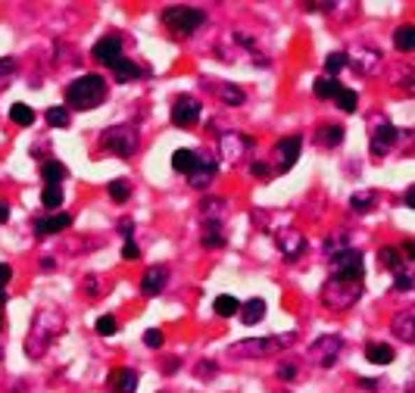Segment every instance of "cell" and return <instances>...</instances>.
Here are the masks:
<instances>
[{
  "label": "cell",
  "instance_id": "cell-1",
  "mask_svg": "<svg viewBox=\"0 0 415 393\" xmlns=\"http://www.w3.org/2000/svg\"><path fill=\"white\" fill-rule=\"evenodd\" d=\"M63 328H66V316L57 306L38 309L35 322H31V328H29V337H25V356L44 359L47 353H50V346L57 343V337L63 334Z\"/></svg>",
  "mask_w": 415,
  "mask_h": 393
},
{
  "label": "cell",
  "instance_id": "cell-2",
  "mask_svg": "<svg viewBox=\"0 0 415 393\" xmlns=\"http://www.w3.org/2000/svg\"><path fill=\"white\" fill-rule=\"evenodd\" d=\"M293 343H297L293 331H287V334H272V337H247V341H238L228 346V359H238V362L265 359V356H272V353H281Z\"/></svg>",
  "mask_w": 415,
  "mask_h": 393
},
{
  "label": "cell",
  "instance_id": "cell-3",
  "mask_svg": "<svg viewBox=\"0 0 415 393\" xmlns=\"http://www.w3.org/2000/svg\"><path fill=\"white\" fill-rule=\"evenodd\" d=\"M110 94V88H106V82L100 75H82L75 78V82L66 88V110H78V112H88L94 106H100Z\"/></svg>",
  "mask_w": 415,
  "mask_h": 393
},
{
  "label": "cell",
  "instance_id": "cell-4",
  "mask_svg": "<svg viewBox=\"0 0 415 393\" xmlns=\"http://www.w3.org/2000/svg\"><path fill=\"white\" fill-rule=\"evenodd\" d=\"M100 147L119 159H131L140 147V135L135 125H112V128H106L100 135Z\"/></svg>",
  "mask_w": 415,
  "mask_h": 393
},
{
  "label": "cell",
  "instance_id": "cell-5",
  "mask_svg": "<svg viewBox=\"0 0 415 393\" xmlns=\"http://www.w3.org/2000/svg\"><path fill=\"white\" fill-rule=\"evenodd\" d=\"M363 297V281H344V278H328L322 288V303L328 309H350Z\"/></svg>",
  "mask_w": 415,
  "mask_h": 393
},
{
  "label": "cell",
  "instance_id": "cell-6",
  "mask_svg": "<svg viewBox=\"0 0 415 393\" xmlns=\"http://www.w3.org/2000/svg\"><path fill=\"white\" fill-rule=\"evenodd\" d=\"M203 22H206V16H203V10H197V6H169V10L163 13V25L178 38L194 35Z\"/></svg>",
  "mask_w": 415,
  "mask_h": 393
},
{
  "label": "cell",
  "instance_id": "cell-7",
  "mask_svg": "<svg viewBox=\"0 0 415 393\" xmlns=\"http://www.w3.org/2000/svg\"><path fill=\"white\" fill-rule=\"evenodd\" d=\"M328 265H331V278H344V281H363L365 278V262L363 253L347 246V250L328 256Z\"/></svg>",
  "mask_w": 415,
  "mask_h": 393
},
{
  "label": "cell",
  "instance_id": "cell-8",
  "mask_svg": "<svg viewBox=\"0 0 415 393\" xmlns=\"http://www.w3.org/2000/svg\"><path fill=\"white\" fill-rule=\"evenodd\" d=\"M340 346H344V341H340L337 334H325V337H319L310 350H306V359H310L312 365L331 369V365L337 362V356H340Z\"/></svg>",
  "mask_w": 415,
  "mask_h": 393
},
{
  "label": "cell",
  "instance_id": "cell-9",
  "mask_svg": "<svg viewBox=\"0 0 415 393\" xmlns=\"http://www.w3.org/2000/svg\"><path fill=\"white\" fill-rule=\"evenodd\" d=\"M250 138L240 135V131H225L222 138H219V156L228 159V163H238V159L247 156V150H250Z\"/></svg>",
  "mask_w": 415,
  "mask_h": 393
},
{
  "label": "cell",
  "instance_id": "cell-10",
  "mask_svg": "<svg viewBox=\"0 0 415 393\" xmlns=\"http://www.w3.org/2000/svg\"><path fill=\"white\" fill-rule=\"evenodd\" d=\"M200 119V103L194 97H178L175 103H172V122L178 125V128H194Z\"/></svg>",
  "mask_w": 415,
  "mask_h": 393
},
{
  "label": "cell",
  "instance_id": "cell-11",
  "mask_svg": "<svg viewBox=\"0 0 415 393\" xmlns=\"http://www.w3.org/2000/svg\"><path fill=\"white\" fill-rule=\"evenodd\" d=\"M275 244H278L281 256H284L287 262H297V259L306 253V237L300 235V231H293V228H287V231H281V235H275Z\"/></svg>",
  "mask_w": 415,
  "mask_h": 393
},
{
  "label": "cell",
  "instance_id": "cell-12",
  "mask_svg": "<svg viewBox=\"0 0 415 393\" xmlns=\"http://www.w3.org/2000/svg\"><path fill=\"white\" fill-rule=\"evenodd\" d=\"M94 59L97 63H103V66H110V63H116L119 57H122V38L119 35H103L97 44H94Z\"/></svg>",
  "mask_w": 415,
  "mask_h": 393
},
{
  "label": "cell",
  "instance_id": "cell-13",
  "mask_svg": "<svg viewBox=\"0 0 415 393\" xmlns=\"http://www.w3.org/2000/svg\"><path fill=\"white\" fill-rule=\"evenodd\" d=\"M347 66H353V69L372 75V72H378V66H381V50H374V47H356L350 57H347Z\"/></svg>",
  "mask_w": 415,
  "mask_h": 393
},
{
  "label": "cell",
  "instance_id": "cell-14",
  "mask_svg": "<svg viewBox=\"0 0 415 393\" xmlns=\"http://www.w3.org/2000/svg\"><path fill=\"white\" fill-rule=\"evenodd\" d=\"M166 284H169V269H166V265H153V269H147L144 278H140V294L156 297V294H163Z\"/></svg>",
  "mask_w": 415,
  "mask_h": 393
},
{
  "label": "cell",
  "instance_id": "cell-15",
  "mask_svg": "<svg viewBox=\"0 0 415 393\" xmlns=\"http://www.w3.org/2000/svg\"><path fill=\"white\" fill-rule=\"evenodd\" d=\"M397 138H400V131L393 128V125L381 122L378 128L372 131V153H374V156H387V153H391V147L397 144Z\"/></svg>",
  "mask_w": 415,
  "mask_h": 393
},
{
  "label": "cell",
  "instance_id": "cell-16",
  "mask_svg": "<svg viewBox=\"0 0 415 393\" xmlns=\"http://www.w3.org/2000/svg\"><path fill=\"white\" fill-rule=\"evenodd\" d=\"M216 159H210V156H200L197 153V165L191 169V175H187V184L191 188H206V184L212 181V175H216Z\"/></svg>",
  "mask_w": 415,
  "mask_h": 393
},
{
  "label": "cell",
  "instance_id": "cell-17",
  "mask_svg": "<svg viewBox=\"0 0 415 393\" xmlns=\"http://www.w3.org/2000/svg\"><path fill=\"white\" fill-rule=\"evenodd\" d=\"M275 156L281 159L278 172H287V169H293V163H297V159H300V138H297V135H291V138H281V141H278V147H275Z\"/></svg>",
  "mask_w": 415,
  "mask_h": 393
},
{
  "label": "cell",
  "instance_id": "cell-18",
  "mask_svg": "<svg viewBox=\"0 0 415 393\" xmlns=\"http://www.w3.org/2000/svg\"><path fill=\"white\" fill-rule=\"evenodd\" d=\"M110 390L112 393H135L138 390V371L135 369H112L110 371Z\"/></svg>",
  "mask_w": 415,
  "mask_h": 393
},
{
  "label": "cell",
  "instance_id": "cell-19",
  "mask_svg": "<svg viewBox=\"0 0 415 393\" xmlns=\"http://www.w3.org/2000/svg\"><path fill=\"white\" fill-rule=\"evenodd\" d=\"M391 331L400 337L403 343H412L415 341V312L406 309V312H397L391 318Z\"/></svg>",
  "mask_w": 415,
  "mask_h": 393
},
{
  "label": "cell",
  "instance_id": "cell-20",
  "mask_svg": "<svg viewBox=\"0 0 415 393\" xmlns=\"http://www.w3.org/2000/svg\"><path fill=\"white\" fill-rule=\"evenodd\" d=\"M72 225V218L66 212H57V216H47V218H38L35 222V235L38 237H50V235H59Z\"/></svg>",
  "mask_w": 415,
  "mask_h": 393
},
{
  "label": "cell",
  "instance_id": "cell-21",
  "mask_svg": "<svg viewBox=\"0 0 415 393\" xmlns=\"http://www.w3.org/2000/svg\"><path fill=\"white\" fill-rule=\"evenodd\" d=\"M200 241L203 246H210V250H219V246H225V228L222 222H216V218H203V231H200Z\"/></svg>",
  "mask_w": 415,
  "mask_h": 393
},
{
  "label": "cell",
  "instance_id": "cell-22",
  "mask_svg": "<svg viewBox=\"0 0 415 393\" xmlns=\"http://www.w3.org/2000/svg\"><path fill=\"white\" fill-rule=\"evenodd\" d=\"M238 316H240V322L244 325H259L265 318V299H259V297H253V299H247L244 306L238 309Z\"/></svg>",
  "mask_w": 415,
  "mask_h": 393
},
{
  "label": "cell",
  "instance_id": "cell-23",
  "mask_svg": "<svg viewBox=\"0 0 415 393\" xmlns=\"http://www.w3.org/2000/svg\"><path fill=\"white\" fill-rule=\"evenodd\" d=\"M110 69L116 72L119 82H131V78H140V75H144V69H140L135 59H125V57H119L116 63H110Z\"/></svg>",
  "mask_w": 415,
  "mask_h": 393
},
{
  "label": "cell",
  "instance_id": "cell-24",
  "mask_svg": "<svg viewBox=\"0 0 415 393\" xmlns=\"http://www.w3.org/2000/svg\"><path fill=\"white\" fill-rule=\"evenodd\" d=\"M212 91H216V97L222 100V103H228V106H240L244 103V91L240 88H234V84H225V82H216V84H210Z\"/></svg>",
  "mask_w": 415,
  "mask_h": 393
},
{
  "label": "cell",
  "instance_id": "cell-25",
  "mask_svg": "<svg viewBox=\"0 0 415 393\" xmlns=\"http://www.w3.org/2000/svg\"><path fill=\"white\" fill-rule=\"evenodd\" d=\"M316 141L322 147H337V144H344V128L340 125H319Z\"/></svg>",
  "mask_w": 415,
  "mask_h": 393
},
{
  "label": "cell",
  "instance_id": "cell-26",
  "mask_svg": "<svg viewBox=\"0 0 415 393\" xmlns=\"http://www.w3.org/2000/svg\"><path fill=\"white\" fill-rule=\"evenodd\" d=\"M365 359H369L372 365H391L393 362V346H387V343H369V346H365Z\"/></svg>",
  "mask_w": 415,
  "mask_h": 393
},
{
  "label": "cell",
  "instance_id": "cell-27",
  "mask_svg": "<svg viewBox=\"0 0 415 393\" xmlns=\"http://www.w3.org/2000/svg\"><path fill=\"white\" fill-rule=\"evenodd\" d=\"M374 206H378V194L374 191H359V194L350 197V209L359 212V216H365V212H372Z\"/></svg>",
  "mask_w": 415,
  "mask_h": 393
},
{
  "label": "cell",
  "instance_id": "cell-28",
  "mask_svg": "<svg viewBox=\"0 0 415 393\" xmlns=\"http://www.w3.org/2000/svg\"><path fill=\"white\" fill-rule=\"evenodd\" d=\"M194 165H197V153H194V150H175V153H172V169H175V172L191 175Z\"/></svg>",
  "mask_w": 415,
  "mask_h": 393
},
{
  "label": "cell",
  "instance_id": "cell-29",
  "mask_svg": "<svg viewBox=\"0 0 415 393\" xmlns=\"http://www.w3.org/2000/svg\"><path fill=\"white\" fill-rule=\"evenodd\" d=\"M66 175H69V172H66V165L57 163V159H47V163L41 165V178H44L47 184H59Z\"/></svg>",
  "mask_w": 415,
  "mask_h": 393
},
{
  "label": "cell",
  "instance_id": "cell-30",
  "mask_svg": "<svg viewBox=\"0 0 415 393\" xmlns=\"http://www.w3.org/2000/svg\"><path fill=\"white\" fill-rule=\"evenodd\" d=\"M212 309H216V316H219V318H231V316H238L240 303H238V299H234L231 294H222V297H216Z\"/></svg>",
  "mask_w": 415,
  "mask_h": 393
},
{
  "label": "cell",
  "instance_id": "cell-31",
  "mask_svg": "<svg viewBox=\"0 0 415 393\" xmlns=\"http://www.w3.org/2000/svg\"><path fill=\"white\" fill-rule=\"evenodd\" d=\"M334 103H337V110H340V112H356L359 94H356V91H350V88H340L337 94H334Z\"/></svg>",
  "mask_w": 415,
  "mask_h": 393
},
{
  "label": "cell",
  "instance_id": "cell-32",
  "mask_svg": "<svg viewBox=\"0 0 415 393\" xmlns=\"http://www.w3.org/2000/svg\"><path fill=\"white\" fill-rule=\"evenodd\" d=\"M47 125H50V128H69L72 125L69 110H66V106H50V110H47Z\"/></svg>",
  "mask_w": 415,
  "mask_h": 393
},
{
  "label": "cell",
  "instance_id": "cell-33",
  "mask_svg": "<svg viewBox=\"0 0 415 393\" xmlns=\"http://www.w3.org/2000/svg\"><path fill=\"white\" fill-rule=\"evenodd\" d=\"M10 119L16 125H22V128H29V125L35 122V110H31V106H25V103H13L10 106Z\"/></svg>",
  "mask_w": 415,
  "mask_h": 393
},
{
  "label": "cell",
  "instance_id": "cell-34",
  "mask_svg": "<svg viewBox=\"0 0 415 393\" xmlns=\"http://www.w3.org/2000/svg\"><path fill=\"white\" fill-rule=\"evenodd\" d=\"M337 91H340V84L334 82V78H316V84H312V94L319 100H334Z\"/></svg>",
  "mask_w": 415,
  "mask_h": 393
},
{
  "label": "cell",
  "instance_id": "cell-35",
  "mask_svg": "<svg viewBox=\"0 0 415 393\" xmlns=\"http://www.w3.org/2000/svg\"><path fill=\"white\" fill-rule=\"evenodd\" d=\"M41 203H44V209H59L63 206V188L59 184H47L41 191Z\"/></svg>",
  "mask_w": 415,
  "mask_h": 393
},
{
  "label": "cell",
  "instance_id": "cell-36",
  "mask_svg": "<svg viewBox=\"0 0 415 393\" xmlns=\"http://www.w3.org/2000/svg\"><path fill=\"white\" fill-rule=\"evenodd\" d=\"M228 209V206H225V200H203V203H200V212H203V218H216V222H222V212Z\"/></svg>",
  "mask_w": 415,
  "mask_h": 393
},
{
  "label": "cell",
  "instance_id": "cell-37",
  "mask_svg": "<svg viewBox=\"0 0 415 393\" xmlns=\"http://www.w3.org/2000/svg\"><path fill=\"white\" fill-rule=\"evenodd\" d=\"M412 35H415V31H412V25H403V29H397V31H393V44H397V50H403V53H409L412 50Z\"/></svg>",
  "mask_w": 415,
  "mask_h": 393
},
{
  "label": "cell",
  "instance_id": "cell-38",
  "mask_svg": "<svg viewBox=\"0 0 415 393\" xmlns=\"http://www.w3.org/2000/svg\"><path fill=\"white\" fill-rule=\"evenodd\" d=\"M110 197H112V203H125L129 200V194H131V184L129 181H122V178H116V181H110Z\"/></svg>",
  "mask_w": 415,
  "mask_h": 393
},
{
  "label": "cell",
  "instance_id": "cell-39",
  "mask_svg": "<svg viewBox=\"0 0 415 393\" xmlns=\"http://www.w3.org/2000/svg\"><path fill=\"white\" fill-rule=\"evenodd\" d=\"M400 256H403L400 246H384V250H381V265H384V269H400Z\"/></svg>",
  "mask_w": 415,
  "mask_h": 393
},
{
  "label": "cell",
  "instance_id": "cell-40",
  "mask_svg": "<svg viewBox=\"0 0 415 393\" xmlns=\"http://www.w3.org/2000/svg\"><path fill=\"white\" fill-rule=\"evenodd\" d=\"M347 246H350V237H347L344 231H337L334 237H328V241H325V253H328V256H334V253L347 250Z\"/></svg>",
  "mask_w": 415,
  "mask_h": 393
},
{
  "label": "cell",
  "instance_id": "cell-41",
  "mask_svg": "<svg viewBox=\"0 0 415 393\" xmlns=\"http://www.w3.org/2000/svg\"><path fill=\"white\" fill-rule=\"evenodd\" d=\"M106 290H110V284L100 281L97 275H88V278H85V294H88V297H103Z\"/></svg>",
  "mask_w": 415,
  "mask_h": 393
},
{
  "label": "cell",
  "instance_id": "cell-42",
  "mask_svg": "<svg viewBox=\"0 0 415 393\" xmlns=\"http://www.w3.org/2000/svg\"><path fill=\"white\" fill-rule=\"evenodd\" d=\"M94 328H97V334L110 337V334H116V328H119V325H116V318H112V316H100Z\"/></svg>",
  "mask_w": 415,
  "mask_h": 393
},
{
  "label": "cell",
  "instance_id": "cell-43",
  "mask_svg": "<svg viewBox=\"0 0 415 393\" xmlns=\"http://www.w3.org/2000/svg\"><path fill=\"white\" fill-rule=\"evenodd\" d=\"M325 69H328V72L347 69V53H328V57H325Z\"/></svg>",
  "mask_w": 415,
  "mask_h": 393
},
{
  "label": "cell",
  "instance_id": "cell-44",
  "mask_svg": "<svg viewBox=\"0 0 415 393\" xmlns=\"http://www.w3.org/2000/svg\"><path fill=\"white\" fill-rule=\"evenodd\" d=\"M13 75H16V59H13V57H0V84L10 82Z\"/></svg>",
  "mask_w": 415,
  "mask_h": 393
},
{
  "label": "cell",
  "instance_id": "cell-45",
  "mask_svg": "<svg viewBox=\"0 0 415 393\" xmlns=\"http://www.w3.org/2000/svg\"><path fill=\"white\" fill-rule=\"evenodd\" d=\"M163 341H166V337H163V331H159V328H150V331L144 334V343L150 346V350H159V346H163Z\"/></svg>",
  "mask_w": 415,
  "mask_h": 393
},
{
  "label": "cell",
  "instance_id": "cell-46",
  "mask_svg": "<svg viewBox=\"0 0 415 393\" xmlns=\"http://www.w3.org/2000/svg\"><path fill=\"white\" fill-rule=\"evenodd\" d=\"M138 256H140L138 244H135V241H125V244H122V259H125V262H131V259H138Z\"/></svg>",
  "mask_w": 415,
  "mask_h": 393
},
{
  "label": "cell",
  "instance_id": "cell-47",
  "mask_svg": "<svg viewBox=\"0 0 415 393\" xmlns=\"http://www.w3.org/2000/svg\"><path fill=\"white\" fill-rule=\"evenodd\" d=\"M393 288H397V290H406V294H409V290H412V275H409V272H400V275H397V284H393Z\"/></svg>",
  "mask_w": 415,
  "mask_h": 393
},
{
  "label": "cell",
  "instance_id": "cell-48",
  "mask_svg": "<svg viewBox=\"0 0 415 393\" xmlns=\"http://www.w3.org/2000/svg\"><path fill=\"white\" fill-rule=\"evenodd\" d=\"M119 231H122L125 241H131V231H135V222L131 218H119Z\"/></svg>",
  "mask_w": 415,
  "mask_h": 393
},
{
  "label": "cell",
  "instance_id": "cell-49",
  "mask_svg": "<svg viewBox=\"0 0 415 393\" xmlns=\"http://www.w3.org/2000/svg\"><path fill=\"white\" fill-rule=\"evenodd\" d=\"M212 375H216V365L212 362H200L197 365V378H212Z\"/></svg>",
  "mask_w": 415,
  "mask_h": 393
},
{
  "label": "cell",
  "instance_id": "cell-50",
  "mask_svg": "<svg viewBox=\"0 0 415 393\" xmlns=\"http://www.w3.org/2000/svg\"><path fill=\"white\" fill-rule=\"evenodd\" d=\"M293 375H297V365H291V362L281 365V369H278V378H281V381H291Z\"/></svg>",
  "mask_w": 415,
  "mask_h": 393
},
{
  "label": "cell",
  "instance_id": "cell-51",
  "mask_svg": "<svg viewBox=\"0 0 415 393\" xmlns=\"http://www.w3.org/2000/svg\"><path fill=\"white\" fill-rule=\"evenodd\" d=\"M10 278H13V269L6 262H0V288H3V284H10Z\"/></svg>",
  "mask_w": 415,
  "mask_h": 393
},
{
  "label": "cell",
  "instance_id": "cell-52",
  "mask_svg": "<svg viewBox=\"0 0 415 393\" xmlns=\"http://www.w3.org/2000/svg\"><path fill=\"white\" fill-rule=\"evenodd\" d=\"M334 3H303V10L306 13H325V10H331Z\"/></svg>",
  "mask_w": 415,
  "mask_h": 393
},
{
  "label": "cell",
  "instance_id": "cell-53",
  "mask_svg": "<svg viewBox=\"0 0 415 393\" xmlns=\"http://www.w3.org/2000/svg\"><path fill=\"white\" fill-rule=\"evenodd\" d=\"M3 222H10V203L0 200V225H3Z\"/></svg>",
  "mask_w": 415,
  "mask_h": 393
},
{
  "label": "cell",
  "instance_id": "cell-54",
  "mask_svg": "<svg viewBox=\"0 0 415 393\" xmlns=\"http://www.w3.org/2000/svg\"><path fill=\"white\" fill-rule=\"evenodd\" d=\"M253 175H256V178H265V175H269V165H263V163H253Z\"/></svg>",
  "mask_w": 415,
  "mask_h": 393
},
{
  "label": "cell",
  "instance_id": "cell-55",
  "mask_svg": "<svg viewBox=\"0 0 415 393\" xmlns=\"http://www.w3.org/2000/svg\"><path fill=\"white\" fill-rule=\"evenodd\" d=\"M41 269H44V272H47V269H57V259L44 256V259H41Z\"/></svg>",
  "mask_w": 415,
  "mask_h": 393
},
{
  "label": "cell",
  "instance_id": "cell-56",
  "mask_svg": "<svg viewBox=\"0 0 415 393\" xmlns=\"http://www.w3.org/2000/svg\"><path fill=\"white\" fill-rule=\"evenodd\" d=\"M406 206H409V209L415 206V188H406Z\"/></svg>",
  "mask_w": 415,
  "mask_h": 393
},
{
  "label": "cell",
  "instance_id": "cell-57",
  "mask_svg": "<svg viewBox=\"0 0 415 393\" xmlns=\"http://www.w3.org/2000/svg\"><path fill=\"white\" fill-rule=\"evenodd\" d=\"M403 250H406V256H409V259L415 256V246H412V241H406V244H403Z\"/></svg>",
  "mask_w": 415,
  "mask_h": 393
},
{
  "label": "cell",
  "instance_id": "cell-58",
  "mask_svg": "<svg viewBox=\"0 0 415 393\" xmlns=\"http://www.w3.org/2000/svg\"><path fill=\"white\" fill-rule=\"evenodd\" d=\"M6 299H10V297H6V288H0V309L6 306Z\"/></svg>",
  "mask_w": 415,
  "mask_h": 393
},
{
  "label": "cell",
  "instance_id": "cell-59",
  "mask_svg": "<svg viewBox=\"0 0 415 393\" xmlns=\"http://www.w3.org/2000/svg\"><path fill=\"white\" fill-rule=\"evenodd\" d=\"M0 359H3V337H0Z\"/></svg>",
  "mask_w": 415,
  "mask_h": 393
},
{
  "label": "cell",
  "instance_id": "cell-60",
  "mask_svg": "<svg viewBox=\"0 0 415 393\" xmlns=\"http://www.w3.org/2000/svg\"><path fill=\"white\" fill-rule=\"evenodd\" d=\"M281 393H287V390H281Z\"/></svg>",
  "mask_w": 415,
  "mask_h": 393
}]
</instances>
